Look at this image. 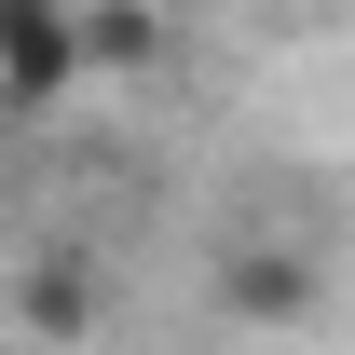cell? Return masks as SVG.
Listing matches in <instances>:
<instances>
[{
	"instance_id": "cell-2",
	"label": "cell",
	"mask_w": 355,
	"mask_h": 355,
	"mask_svg": "<svg viewBox=\"0 0 355 355\" xmlns=\"http://www.w3.org/2000/svg\"><path fill=\"white\" fill-rule=\"evenodd\" d=\"M314 301H328V246H301V232L219 246V314H232V328H301Z\"/></svg>"
},
{
	"instance_id": "cell-1",
	"label": "cell",
	"mask_w": 355,
	"mask_h": 355,
	"mask_svg": "<svg viewBox=\"0 0 355 355\" xmlns=\"http://www.w3.org/2000/svg\"><path fill=\"white\" fill-rule=\"evenodd\" d=\"M96 69V0H0V110H55Z\"/></svg>"
},
{
	"instance_id": "cell-3",
	"label": "cell",
	"mask_w": 355,
	"mask_h": 355,
	"mask_svg": "<svg viewBox=\"0 0 355 355\" xmlns=\"http://www.w3.org/2000/svg\"><path fill=\"white\" fill-rule=\"evenodd\" d=\"M14 314H28V342H83L96 328V260H28Z\"/></svg>"
}]
</instances>
